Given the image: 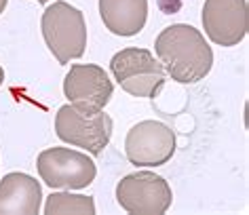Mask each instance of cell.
<instances>
[{"mask_svg": "<svg viewBox=\"0 0 249 215\" xmlns=\"http://www.w3.org/2000/svg\"><path fill=\"white\" fill-rule=\"evenodd\" d=\"M154 51L171 81L179 84L203 81L213 66V51L205 36L188 23L167 26L157 36Z\"/></svg>", "mask_w": 249, "mask_h": 215, "instance_id": "1", "label": "cell"}, {"mask_svg": "<svg viewBox=\"0 0 249 215\" xmlns=\"http://www.w3.org/2000/svg\"><path fill=\"white\" fill-rule=\"evenodd\" d=\"M42 38L49 51L59 64H70L85 55L87 49V23L83 11L72 7L70 2L57 0L49 4L40 19Z\"/></svg>", "mask_w": 249, "mask_h": 215, "instance_id": "2", "label": "cell"}, {"mask_svg": "<svg viewBox=\"0 0 249 215\" xmlns=\"http://www.w3.org/2000/svg\"><path fill=\"white\" fill-rule=\"evenodd\" d=\"M114 81L133 97L152 99L165 87V67L148 49L127 47L110 61Z\"/></svg>", "mask_w": 249, "mask_h": 215, "instance_id": "3", "label": "cell"}, {"mask_svg": "<svg viewBox=\"0 0 249 215\" xmlns=\"http://www.w3.org/2000/svg\"><path fill=\"white\" fill-rule=\"evenodd\" d=\"M55 133L61 141L87 150L91 156L102 154L112 137V118L104 110L87 112L66 103L55 114Z\"/></svg>", "mask_w": 249, "mask_h": 215, "instance_id": "4", "label": "cell"}, {"mask_svg": "<svg viewBox=\"0 0 249 215\" xmlns=\"http://www.w3.org/2000/svg\"><path fill=\"white\" fill-rule=\"evenodd\" d=\"M40 180L49 188L57 190H83L91 186L97 175V167L91 156L72 148L42 150L36 161Z\"/></svg>", "mask_w": 249, "mask_h": 215, "instance_id": "5", "label": "cell"}, {"mask_svg": "<svg viewBox=\"0 0 249 215\" xmlns=\"http://www.w3.org/2000/svg\"><path fill=\"white\" fill-rule=\"evenodd\" d=\"M116 202L131 215H160L171 207V186L152 171L124 175L116 186Z\"/></svg>", "mask_w": 249, "mask_h": 215, "instance_id": "6", "label": "cell"}, {"mask_svg": "<svg viewBox=\"0 0 249 215\" xmlns=\"http://www.w3.org/2000/svg\"><path fill=\"white\" fill-rule=\"evenodd\" d=\"M124 154L135 167H160L176 154V133L165 122L142 120L127 133Z\"/></svg>", "mask_w": 249, "mask_h": 215, "instance_id": "7", "label": "cell"}, {"mask_svg": "<svg viewBox=\"0 0 249 215\" xmlns=\"http://www.w3.org/2000/svg\"><path fill=\"white\" fill-rule=\"evenodd\" d=\"M64 93L72 106L87 112H99L108 106L114 84L102 66L74 64L64 78Z\"/></svg>", "mask_w": 249, "mask_h": 215, "instance_id": "8", "label": "cell"}, {"mask_svg": "<svg viewBox=\"0 0 249 215\" xmlns=\"http://www.w3.org/2000/svg\"><path fill=\"white\" fill-rule=\"evenodd\" d=\"M203 28L211 42L236 47L249 30L247 0H205Z\"/></svg>", "mask_w": 249, "mask_h": 215, "instance_id": "9", "label": "cell"}, {"mask_svg": "<svg viewBox=\"0 0 249 215\" xmlns=\"http://www.w3.org/2000/svg\"><path fill=\"white\" fill-rule=\"evenodd\" d=\"M40 183L28 173H7L0 182V215H38Z\"/></svg>", "mask_w": 249, "mask_h": 215, "instance_id": "10", "label": "cell"}, {"mask_svg": "<svg viewBox=\"0 0 249 215\" xmlns=\"http://www.w3.org/2000/svg\"><path fill=\"white\" fill-rule=\"evenodd\" d=\"M104 26L116 36H135L146 26L148 0H99Z\"/></svg>", "mask_w": 249, "mask_h": 215, "instance_id": "11", "label": "cell"}, {"mask_svg": "<svg viewBox=\"0 0 249 215\" xmlns=\"http://www.w3.org/2000/svg\"><path fill=\"white\" fill-rule=\"evenodd\" d=\"M95 215V200L91 196L72 192H53L45 202V215Z\"/></svg>", "mask_w": 249, "mask_h": 215, "instance_id": "12", "label": "cell"}, {"mask_svg": "<svg viewBox=\"0 0 249 215\" xmlns=\"http://www.w3.org/2000/svg\"><path fill=\"white\" fill-rule=\"evenodd\" d=\"M179 0H159V7L165 11V13H176V11L179 9Z\"/></svg>", "mask_w": 249, "mask_h": 215, "instance_id": "13", "label": "cell"}, {"mask_svg": "<svg viewBox=\"0 0 249 215\" xmlns=\"http://www.w3.org/2000/svg\"><path fill=\"white\" fill-rule=\"evenodd\" d=\"M7 2H9V0H0V15H2L4 9H7Z\"/></svg>", "mask_w": 249, "mask_h": 215, "instance_id": "14", "label": "cell"}, {"mask_svg": "<svg viewBox=\"0 0 249 215\" xmlns=\"http://www.w3.org/2000/svg\"><path fill=\"white\" fill-rule=\"evenodd\" d=\"M2 83H4V70H2V66H0V87H2Z\"/></svg>", "mask_w": 249, "mask_h": 215, "instance_id": "15", "label": "cell"}, {"mask_svg": "<svg viewBox=\"0 0 249 215\" xmlns=\"http://www.w3.org/2000/svg\"><path fill=\"white\" fill-rule=\"evenodd\" d=\"M36 2H40V4H47V2H51V0H36Z\"/></svg>", "mask_w": 249, "mask_h": 215, "instance_id": "16", "label": "cell"}]
</instances>
